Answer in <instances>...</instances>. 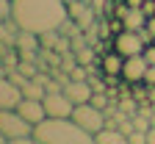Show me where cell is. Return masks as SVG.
Masks as SVG:
<instances>
[{
	"mask_svg": "<svg viewBox=\"0 0 155 144\" xmlns=\"http://www.w3.org/2000/svg\"><path fill=\"white\" fill-rule=\"evenodd\" d=\"M14 25L33 33H47L58 31L61 22L69 17L67 0H11V14Z\"/></svg>",
	"mask_w": 155,
	"mask_h": 144,
	"instance_id": "6da1fadb",
	"label": "cell"
},
{
	"mask_svg": "<svg viewBox=\"0 0 155 144\" xmlns=\"http://www.w3.org/2000/svg\"><path fill=\"white\" fill-rule=\"evenodd\" d=\"M36 144H94V133L83 130L72 116H47L33 128Z\"/></svg>",
	"mask_w": 155,
	"mask_h": 144,
	"instance_id": "7a4b0ae2",
	"label": "cell"
},
{
	"mask_svg": "<svg viewBox=\"0 0 155 144\" xmlns=\"http://www.w3.org/2000/svg\"><path fill=\"white\" fill-rule=\"evenodd\" d=\"M0 133L6 136V141L17 139V136H28L33 133V125L19 114L17 108H0Z\"/></svg>",
	"mask_w": 155,
	"mask_h": 144,
	"instance_id": "3957f363",
	"label": "cell"
},
{
	"mask_svg": "<svg viewBox=\"0 0 155 144\" xmlns=\"http://www.w3.org/2000/svg\"><path fill=\"white\" fill-rule=\"evenodd\" d=\"M72 119H75L83 130H89V133H97V130L105 128V111L97 108V105H91V102H81V105H75Z\"/></svg>",
	"mask_w": 155,
	"mask_h": 144,
	"instance_id": "277c9868",
	"label": "cell"
},
{
	"mask_svg": "<svg viewBox=\"0 0 155 144\" xmlns=\"http://www.w3.org/2000/svg\"><path fill=\"white\" fill-rule=\"evenodd\" d=\"M144 42H141V36L136 33V31H119V33H114V50L116 53H122L125 58L127 55H139V53H144Z\"/></svg>",
	"mask_w": 155,
	"mask_h": 144,
	"instance_id": "5b68a950",
	"label": "cell"
},
{
	"mask_svg": "<svg viewBox=\"0 0 155 144\" xmlns=\"http://www.w3.org/2000/svg\"><path fill=\"white\" fill-rule=\"evenodd\" d=\"M42 102H45L47 116H72L75 111V102L67 97V92H47Z\"/></svg>",
	"mask_w": 155,
	"mask_h": 144,
	"instance_id": "8992f818",
	"label": "cell"
},
{
	"mask_svg": "<svg viewBox=\"0 0 155 144\" xmlns=\"http://www.w3.org/2000/svg\"><path fill=\"white\" fill-rule=\"evenodd\" d=\"M147 58L144 53L139 55H127L125 58V67H122V78L127 80V83H144V72H147Z\"/></svg>",
	"mask_w": 155,
	"mask_h": 144,
	"instance_id": "52a82bcc",
	"label": "cell"
},
{
	"mask_svg": "<svg viewBox=\"0 0 155 144\" xmlns=\"http://www.w3.org/2000/svg\"><path fill=\"white\" fill-rule=\"evenodd\" d=\"M19 100H22V89L8 75H0V108H17Z\"/></svg>",
	"mask_w": 155,
	"mask_h": 144,
	"instance_id": "ba28073f",
	"label": "cell"
},
{
	"mask_svg": "<svg viewBox=\"0 0 155 144\" xmlns=\"http://www.w3.org/2000/svg\"><path fill=\"white\" fill-rule=\"evenodd\" d=\"M17 111L22 114V116L31 122L33 128H36V125H39L42 119H47L45 102H42V100H33V97H22V100H19V105H17Z\"/></svg>",
	"mask_w": 155,
	"mask_h": 144,
	"instance_id": "9c48e42d",
	"label": "cell"
},
{
	"mask_svg": "<svg viewBox=\"0 0 155 144\" xmlns=\"http://www.w3.org/2000/svg\"><path fill=\"white\" fill-rule=\"evenodd\" d=\"M64 92H67V97L75 102V105H81V102H89V100H91V94H94V89L89 86V80H69V83L64 86Z\"/></svg>",
	"mask_w": 155,
	"mask_h": 144,
	"instance_id": "30bf717a",
	"label": "cell"
},
{
	"mask_svg": "<svg viewBox=\"0 0 155 144\" xmlns=\"http://www.w3.org/2000/svg\"><path fill=\"white\" fill-rule=\"evenodd\" d=\"M94 144H127V136H125L119 128L105 125L103 130H97V133H94Z\"/></svg>",
	"mask_w": 155,
	"mask_h": 144,
	"instance_id": "8fae6325",
	"label": "cell"
},
{
	"mask_svg": "<svg viewBox=\"0 0 155 144\" xmlns=\"http://www.w3.org/2000/svg\"><path fill=\"white\" fill-rule=\"evenodd\" d=\"M100 64H103V72H105V75H122L125 55H122V53H116V50H111V53L100 55Z\"/></svg>",
	"mask_w": 155,
	"mask_h": 144,
	"instance_id": "7c38bea8",
	"label": "cell"
},
{
	"mask_svg": "<svg viewBox=\"0 0 155 144\" xmlns=\"http://www.w3.org/2000/svg\"><path fill=\"white\" fill-rule=\"evenodd\" d=\"M14 47H19V50H36V47H42V42H39V33H33V31H22V28H19V31H17V39H14Z\"/></svg>",
	"mask_w": 155,
	"mask_h": 144,
	"instance_id": "4fadbf2b",
	"label": "cell"
},
{
	"mask_svg": "<svg viewBox=\"0 0 155 144\" xmlns=\"http://www.w3.org/2000/svg\"><path fill=\"white\" fill-rule=\"evenodd\" d=\"M122 22H125L127 31H139V28L147 25V14H144V8H127V14L122 17Z\"/></svg>",
	"mask_w": 155,
	"mask_h": 144,
	"instance_id": "5bb4252c",
	"label": "cell"
},
{
	"mask_svg": "<svg viewBox=\"0 0 155 144\" xmlns=\"http://www.w3.org/2000/svg\"><path fill=\"white\" fill-rule=\"evenodd\" d=\"M75 58H78V64H83V67H91L100 61V53L94 50V45H83L81 50H75Z\"/></svg>",
	"mask_w": 155,
	"mask_h": 144,
	"instance_id": "9a60e30c",
	"label": "cell"
},
{
	"mask_svg": "<svg viewBox=\"0 0 155 144\" xmlns=\"http://www.w3.org/2000/svg\"><path fill=\"white\" fill-rule=\"evenodd\" d=\"M139 105H141V102L136 100L133 94H127V97H119V111H122L125 116H133V114H139Z\"/></svg>",
	"mask_w": 155,
	"mask_h": 144,
	"instance_id": "2e32d148",
	"label": "cell"
},
{
	"mask_svg": "<svg viewBox=\"0 0 155 144\" xmlns=\"http://www.w3.org/2000/svg\"><path fill=\"white\" fill-rule=\"evenodd\" d=\"M89 6H91L89 0H67V11H69V17H72V19H78V17H81Z\"/></svg>",
	"mask_w": 155,
	"mask_h": 144,
	"instance_id": "e0dca14e",
	"label": "cell"
},
{
	"mask_svg": "<svg viewBox=\"0 0 155 144\" xmlns=\"http://www.w3.org/2000/svg\"><path fill=\"white\" fill-rule=\"evenodd\" d=\"M127 144H147V133L144 130H133L127 136Z\"/></svg>",
	"mask_w": 155,
	"mask_h": 144,
	"instance_id": "ac0fdd59",
	"label": "cell"
},
{
	"mask_svg": "<svg viewBox=\"0 0 155 144\" xmlns=\"http://www.w3.org/2000/svg\"><path fill=\"white\" fill-rule=\"evenodd\" d=\"M144 83H147L150 89L155 86V67H152V64H150V67H147V72H144Z\"/></svg>",
	"mask_w": 155,
	"mask_h": 144,
	"instance_id": "d6986e66",
	"label": "cell"
},
{
	"mask_svg": "<svg viewBox=\"0 0 155 144\" xmlns=\"http://www.w3.org/2000/svg\"><path fill=\"white\" fill-rule=\"evenodd\" d=\"M144 58H147V64H152V67H155V42L144 47Z\"/></svg>",
	"mask_w": 155,
	"mask_h": 144,
	"instance_id": "ffe728a7",
	"label": "cell"
},
{
	"mask_svg": "<svg viewBox=\"0 0 155 144\" xmlns=\"http://www.w3.org/2000/svg\"><path fill=\"white\" fill-rule=\"evenodd\" d=\"M147 31L155 36V14H152V17H147Z\"/></svg>",
	"mask_w": 155,
	"mask_h": 144,
	"instance_id": "44dd1931",
	"label": "cell"
},
{
	"mask_svg": "<svg viewBox=\"0 0 155 144\" xmlns=\"http://www.w3.org/2000/svg\"><path fill=\"white\" fill-rule=\"evenodd\" d=\"M125 3H127L130 8H141V6H144V0H125Z\"/></svg>",
	"mask_w": 155,
	"mask_h": 144,
	"instance_id": "7402d4cb",
	"label": "cell"
},
{
	"mask_svg": "<svg viewBox=\"0 0 155 144\" xmlns=\"http://www.w3.org/2000/svg\"><path fill=\"white\" fill-rule=\"evenodd\" d=\"M147 144H155V125L147 130Z\"/></svg>",
	"mask_w": 155,
	"mask_h": 144,
	"instance_id": "603a6c76",
	"label": "cell"
},
{
	"mask_svg": "<svg viewBox=\"0 0 155 144\" xmlns=\"http://www.w3.org/2000/svg\"><path fill=\"white\" fill-rule=\"evenodd\" d=\"M0 144H8V141H6V136H3V133H0Z\"/></svg>",
	"mask_w": 155,
	"mask_h": 144,
	"instance_id": "cb8c5ba5",
	"label": "cell"
}]
</instances>
